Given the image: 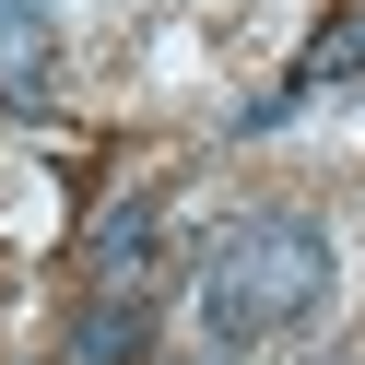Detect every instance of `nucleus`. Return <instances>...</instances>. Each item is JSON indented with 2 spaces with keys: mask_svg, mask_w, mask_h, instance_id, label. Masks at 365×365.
<instances>
[{
  "mask_svg": "<svg viewBox=\"0 0 365 365\" xmlns=\"http://www.w3.org/2000/svg\"><path fill=\"white\" fill-rule=\"evenodd\" d=\"M330 283H341L330 224H307V212H247V224H224V236L200 247L189 307H200V341H212V354H247V341H294L318 307H330Z\"/></svg>",
  "mask_w": 365,
  "mask_h": 365,
  "instance_id": "f257e3e1",
  "label": "nucleus"
},
{
  "mask_svg": "<svg viewBox=\"0 0 365 365\" xmlns=\"http://www.w3.org/2000/svg\"><path fill=\"white\" fill-rule=\"evenodd\" d=\"M330 83H365V0H354V12H341V24H318V48L294 59V71L271 83L259 106H247V130H271V118H294V106H307V95H330Z\"/></svg>",
  "mask_w": 365,
  "mask_h": 365,
  "instance_id": "f03ea898",
  "label": "nucleus"
},
{
  "mask_svg": "<svg viewBox=\"0 0 365 365\" xmlns=\"http://www.w3.org/2000/svg\"><path fill=\"white\" fill-rule=\"evenodd\" d=\"M48 83H59V12L0 0V106H48Z\"/></svg>",
  "mask_w": 365,
  "mask_h": 365,
  "instance_id": "7ed1b4c3",
  "label": "nucleus"
},
{
  "mask_svg": "<svg viewBox=\"0 0 365 365\" xmlns=\"http://www.w3.org/2000/svg\"><path fill=\"white\" fill-rule=\"evenodd\" d=\"M189 365H236V354H212V341H200V354H189Z\"/></svg>",
  "mask_w": 365,
  "mask_h": 365,
  "instance_id": "20e7f679",
  "label": "nucleus"
}]
</instances>
